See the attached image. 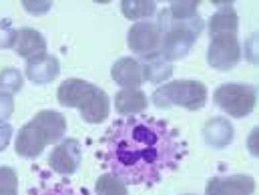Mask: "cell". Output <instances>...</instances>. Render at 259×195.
I'll return each mask as SVG.
<instances>
[{
    "label": "cell",
    "instance_id": "6da1fadb",
    "mask_svg": "<svg viewBox=\"0 0 259 195\" xmlns=\"http://www.w3.org/2000/svg\"><path fill=\"white\" fill-rule=\"evenodd\" d=\"M183 153L175 131L157 119L131 115L107 133V165L129 185L157 183Z\"/></svg>",
    "mask_w": 259,
    "mask_h": 195
},
{
    "label": "cell",
    "instance_id": "7a4b0ae2",
    "mask_svg": "<svg viewBox=\"0 0 259 195\" xmlns=\"http://www.w3.org/2000/svg\"><path fill=\"white\" fill-rule=\"evenodd\" d=\"M59 103L65 107H74L80 111L82 119L89 123H103L109 117L111 101L107 93L87 81L68 79L57 91Z\"/></svg>",
    "mask_w": 259,
    "mask_h": 195
},
{
    "label": "cell",
    "instance_id": "3957f363",
    "mask_svg": "<svg viewBox=\"0 0 259 195\" xmlns=\"http://www.w3.org/2000/svg\"><path fill=\"white\" fill-rule=\"evenodd\" d=\"M66 129L65 117L57 111H40L16 135V153L22 157H38L47 145L63 139Z\"/></svg>",
    "mask_w": 259,
    "mask_h": 195
},
{
    "label": "cell",
    "instance_id": "277c9868",
    "mask_svg": "<svg viewBox=\"0 0 259 195\" xmlns=\"http://www.w3.org/2000/svg\"><path fill=\"white\" fill-rule=\"evenodd\" d=\"M153 103L161 109L179 105L197 111L207 103V89L199 81H173L153 93Z\"/></svg>",
    "mask_w": 259,
    "mask_h": 195
},
{
    "label": "cell",
    "instance_id": "5b68a950",
    "mask_svg": "<svg viewBox=\"0 0 259 195\" xmlns=\"http://www.w3.org/2000/svg\"><path fill=\"white\" fill-rule=\"evenodd\" d=\"M215 103L227 115L241 119L253 111V107L257 103V93L249 85L229 83V85H223L215 91Z\"/></svg>",
    "mask_w": 259,
    "mask_h": 195
},
{
    "label": "cell",
    "instance_id": "8992f818",
    "mask_svg": "<svg viewBox=\"0 0 259 195\" xmlns=\"http://www.w3.org/2000/svg\"><path fill=\"white\" fill-rule=\"evenodd\" d=\"M197 6L199 2H173L167 10L161 12V22L157 24L161 28V32H167L171 28H189L193 32L203 30V22L197 14Z\"/></svg>",
    "mask_w": 259,
    "mask_h": 195
},
{
    "label": "cell",
    "instance_id": "52a82bcc",
    "mask_svg": "<svg viewBox=\"0 0 259 195\" xmlns=\"http://www.w3.org/2000/svg\"><path fill=\"white\" fill-rule=\"evenodd\" d=\"M127 43H129V49L135 55H139L143 59H151V57L161 55L163 32L153 22H137L129 30Z\"/></svg>",
    "mask_w": 259,
    "mask_h": 195
},
{
    "label": "cell",
    "instance_id": "ba28073f",
    "mask_svg": "<svg viewBox=\"0 0 259 195\" xmlns=\"http://www.w3.org/2000/svg\"><path fill=\"white\" fill-rule=\"evenodd\" d=\"M241 47L235 34H217L211 36V45L207 51V63L217 70H229L239 63Z\"/></svg>",
    "mask_w": 259,
    "mask_h": 195
},
{
    "label": "cell",
    "instance_id": "9c48e42d",
    "mask_svg": "<svg viewBox=\"0 0 259 195\" xmlns=\"http://www.w3.org/2000/svg\"><path fill=\"white\" fill-rule=\"evenodd\" d=\"M197 32L189 28H171L167 32H163V43H161V57L165 61H175L181 59L189 53V49L193 47L197 41Z\"/></svg>",
    "mask_w": 259,
    "mask_h": 195
},
{
    "label": "cell",
    "instance_id": "30bf717a",
    "mask_svg": "<svg viewBox=\"0 0 259 195\" xmlns=\"http://www.w3.org/2000/svg\"><path fill=\"white\" fill-rule=\"evenodd\" d=\"M80 145L76 139H66L65 143L57 145L55 151L51 153V159H49V165L61 173V175H70L78 169L80 165Z\"/></svg>",
    "mask_w": 259,
    "mask_h": 195
},
{
    "label": "cell",
    "instance_id": "8fae6325",
    "mask_svg": "<svg viewBox=\"0 0 259 195\" xmlns=\"http://www.w3.org/2000/svg\"><path fill=\"white\" fill-rule=\"evenodd\" d=\"M255 181L249 175H231V177H215L207 183L205 195H253Z\"/></svg>",
    "mask_w": 259,
    "mask_h": 195
},
{
    "label": "cell",
    "instance_id": "7c38bea8",
    "mask_svg": "<svg viewBox=\"0 0 259 195\" xmlns=\"http://www.w3.org/2000/svg\"><path fill=\"white\" fill-rule=\"evenodd\" d=\"M12 47L20 57H24L28 61H34V59H38V57H42L47 53V41L32 28L18 30Z\"/></svg>",
    "mask_w": 259,
    "mask_h": 195
},
{
    "label": "cell",
    "instance_id": "4fadbf2b",
    "mask_svg": "<svg viewBox=\"0 0 259 195\" xmlns=\"http://www.w3.org/2000/svg\"><path fill=\"white\" fill-rule=\"evenodd\" d=\"M115 83H119L121 87H127V89H137L145 79H143V68L141 65L135 61V59H119L115 65H113V70H111Z\"/></svg>",
    "mask_w": 259,
    "mask_h": 195
},
{
    "label": "cell",
    "instance_id": "5bb4252c",
    "mask_svg": "<svg viewBox=\"0 0 259 195\" xmlns=\"http://www.w3.org/2000/svg\"><path fill=\"white\" fill-rule=\"evenodd\" d=\"M26 74H28L34 83L45 85V83L57 79V74H59V61H57L55 57L42 55V57H38V59H34V61H28Z\"/></svg>",
    "mask_w": 259,
    "mask_h": 195
},
{
    "label": "cell",
    "instance_id": "9a60e30c",
    "mask_svg": "<svg viewBox=\"0 0 259 195\" xmlns=\"http://www.w3.org/2000/svg\"><path fill=\"white\" fill-rule=\"evenodd\" d=\"M237 30V12L233 10L231 4H225L223 8H219L211 20H209V34L217 36V34H235Z\"/></svg>",
    "mask_w": 259,
    "mask_h": 195
},
{
    "label": "cell",
    "instance_id": "2e32d148",
    "mask_svg": "<svg viewBox=\"0 0 259 195\" xmlns=\"http://www.w3.org/2000/svg\"><path fill=\"white\" fill-rule=\"evenodd\" d=\"M115 109L127 117L143 113L147 109V97H145V93H141L137 89H125L115 97Z\"/></svg>",
    "mask_w": 259,
    "mask_h": 195
},
{
    "label": "cell",
    "instance_id": "e0dca14e",
    "mask_svg": "<svg viewBox=\"0 0 259 195\" xmlns=\"http://www.w3.org/2000/svg\"><path fill=\"white\" fill-rule=\"evenodd\" d=\"M233 137V129L225 119H213L205 125V141L213 147H225Z\"/></svg>",
    "mask_w": 259,
    "mask_h": 195
},
{
    "label": "cell",
    "instance_id": "ac0fdd59",
    "mask_svg": "<svg viewBox=\"0 0 259 195\" xmlns=\"http://www.w3.org/2000/svg\"><path fill=\"white\" fill-rule=\"evenodd\" d=\"M141 68H143V79L151 81V83H163L165 79L171 76V65L161 55L145 59V65Z\"/></svg>",
    "mask_w": 259,
    "mask_h": 195
},
{
    "label": "cell",
    "instance_id": "d6986e66",
    "mask_svg": "<svg viewBox=\"0 0 259 195\" xmlns=\"http://www.w3.org/2000/svg\"><path fill=\"white\" fill-rule=\"evenodd\" d=\"M121 8H123V14L127 18H147V16L155 14V2H149V0L147 2H141V0L131 2V0H125L121 4Z\"/></svg>",
    "mask_w": 259,
    "mask_h": 195
},
{
    "label": "cell",
    "instance_id": "ffe728a7",
    "mask_svg": "<svg viewBox=\"0 0 259 195\" xmlns=\"http://www.w3.org/2000/svg\"><path fill=\"white\" fill-rule=\"evenodd\" d=\"M97 195H129L127 187L115 175H101L97 181Z\"/></svg>",
    "mask_w": 259,
    "mask_h": 195
},
{
    "label": "cell",
    "instance_id": "44dd1931",
    "mask_svg": "<svg viewBox=\"0 0 259 195\" xmlns=\"http://www.w3.org/2000/svg\"><path fill=\"white\" fill-rule=\"evenodd\" d=\"M18 181L16 173L10 167H0V195H16Z\"/></svg>",
    "mask_w": 259,
    "mask_h": 195
},
{
    "label": "cell",
    "instance_id": "7402d4cb",
    "mask_svg": "<svg viewBox=\"0 0 259 195\" xmlns=\"http://www.w3.org/2000/svg\"><path fill=\"white\" fill-rule=\"evenodd\" d=\"M0 87L6 89V91H18L22 87V76L16 68H6L0 72Z\"/></svg>",
    "mask_w": 259,
    "mask_h": 195
},
{
    "label": "cell",
    "instance_id": "603a6c76",
    "mask_svg": "<svg viewBox=\"0 0 259 195\" xmlns=\"http://www.w3.org/2000/svg\"><path fill=\"white\" fill-rule=\"evenodd\" d=\"M14 111V103H12V97L8 93H0V123L4 119H8Z\"/></svg>",
    "mask_w": 259,
    "mask_h": 195
},
{
    "label": "cell",
    "instance_id": "cb8c5ba5",
    "mask_svg": "<svg viewBox=\"0 0 259 195\" xmlns=\"http://www.w3.org/2000/svg\"><path fill=\"white\" fill-rule=\"evenodd\" d=\"M38 195H78V193L72 191L68 185H53V187H47L45 191H40Z\"/></svg>",
    "mask_w": 259,
    "mask_h": 195
},
{
    "label": "cell",
    "instance_id": "d4e9b609",
    "mask_svg": "<svg viewBox=\"0 0 259 195\" xmlns=\"http://www.w3.org/2000/svg\"><path fill=\"white\" fill-rule=\"evenodd\" d=\"M10 135H12V127H10V125H6V123H0V151L8 145Z\"/></svg>",
    "mask_w": 259,
    "mask_h": 195
},
{
    "label": "cell",
    "instance_id": "484cf974",
    "mask_svg": "<svg viewBox=\"0 0 259 195\" xmlns=\"http://www.w3.org/2000/svg\"><path fill=\"white\" fill-rule=\"evenodd\" d=\"M24 8L26 10H30V12H34V14H40V12H45V10H49L51 8V2H38V4H30V2H24Z\"/></svg>",
    "mask_w": 259,
    "mask_h": 195
},
{
    "label": "cell",
    "instance_id": "4316f807",
    "mask_svg": "<svg viewBox=\"0 0 259 195\" xmlns=\"http://www.w3.org/2000/svg\"><path fill=\"white\" fill-rule=\"evenodd\" d=\"M259 129H253V133H251V137H249V151H251V153H253V155H257V145H255V143H257V133Z\"/></svg>",
    "mask_w": 259,
    "mask_h": 195
}]
</instances>
